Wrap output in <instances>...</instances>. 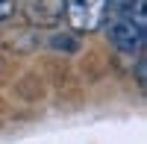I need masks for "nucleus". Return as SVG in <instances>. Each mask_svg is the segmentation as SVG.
Wrapping results in <instances>:
<instances>
[{
    "label": "nucleus",
    "mask_w": 147,
    "mask_h": 144,
    "mask_svg": "<svg viewBox=\"0 0 147 144\" xmlns=\"http://www.w3.org/2000/svg\"><path fill=\"white\" fill-rule=\"evenodd\" d=\"M12 9H15V3H12V0H0V24L12 15Z\"/></svg>",
    "instance_id": "nucleus-4"
},
{
    "label": "nucleus",
    "mask_w": 147,
    "mask_h": 144,
    "mask_svg": "<svg viewBox=\"0 0 147 144\" xmlns=\"http://www.w3.org/2000/svg\"><path fill=\"white\" fill-rule=\"evenodd\" d=\"M109 15H129V18H144V0H106Z\"/></svg>",
    "instance_id": "nucleus-3"
},
{
    "label": "nucleus",
    "mask_w": 147,
    "mask_h": 144,
    "mask_svg": "<svg viewBox=\"0 0 147 144\" xmlns=\"http://www.w3.org/2000/svg\"><path fill=\"white\" fill-rule=\"evenodd\" d=\"M144 18H129V15H109V41L121 53H138L144 47Z\"/></svg>",
    "instance_id": "nucleus-1"
},
{
    "label": "nucleus",
    "mask_w": 147,
    "mask_h": 144,
    "mask_svg": "<svg viewBox=\"0 0 147 144\" xmlns=\"http://www.w3.org/2000/svg\"><path fill=\"white\" fill-rule=\"evenodd\" d=\"M65 12L74 30L91 32L106 21V0H65Z\"/></svg>",
    "instance_id": "nucleus-2"
}]
</instances>
